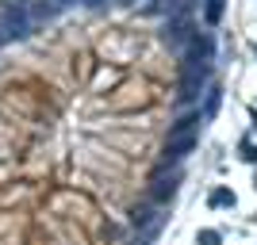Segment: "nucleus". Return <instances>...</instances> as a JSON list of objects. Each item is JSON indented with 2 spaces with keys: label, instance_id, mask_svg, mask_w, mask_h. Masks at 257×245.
Listing matches in <instances>:
<instances>
[{
  "label": "nucleus",
  "instance_id": "obj_11",
  "mask_svg": "<svg viewBox=\"0 0 257 245\" xmlns=\"http://www.w3.org/2000/svg\"><path fill=\"white\" fill-rule=\"evenodd\" d=\"M119 4H135V0H119Z\"/></svg>",
  "mask_w": 257,
  "mask_h": 245
},
{
  "label": "nucleus",
  "instance_id": "obj_7",
  "mask_svg": "<svg viewBox=\"0 0 257 245\" xmlns=\"http://www.w3.org/2000/svg\"><path fill=\"white\" fill-rule=\"evenodd\" d=\"M211 203H215V207H226V203H234V195H230V192H223V188H219V192L211 195Z\"/></svg>",
  "mask_w": 257,
  "mask_h": 245
},
{
  "label": "nucleus",
  "instance_id": "obj_8",
  "mask_svg": "<svg viewBox=\"0 0 257 245\" xmlns=\"http://www.w3.org/2000/svg\"><path fill=\"white\" fill-rule=\"evenodd\" d=\"M200 245H219V234H215V230H204V234H200Z\"/></svg>",
  "mask_w": 257,
  "mask_h": 245
},
{
  "label": "nucleus",
  "instance_id": "obj_2",
  "mask_svg": "<svg viewBox=\"0 0 257 245\" xmlns=\"http://www.w3.org/2000/svg\"><path fill=\"white\" fill-rule=\"evenodd\" d=\"M196 39V23H192V12H181V16H173L169 27L161 31V43L169 46V50H188V43Z\"/></svg>",
  "mask_w": 257,
  "mask_h": 245
},
{
  "label": "nucleus",
  "instance_id": "obj_4",
  "mask_svg": "<svg viewBox=\"0 0 257 245\" xmlns=\"http://www.w3.org/2000/svg\"><path fill=\"white\" fill-rule=\"evenodd\" d=\"M211 35H200V39H192L188 43V50H184V73H192V69H211Z\"/></svg>",
  "mask_w": 257,
  "mask_h": 245
},
{
  "label": "nucleus",
  "instance_id": "obj_5",
  "mask_svg": "<svg viewBox=\"0 0 257 245\" xmlns=\"http://www.w3.org/2000/svg\"><path fill=\"white\" fill-rule=\"evenodd\" d=\"M177 180H181V176H177V172H169V176H165V172H158V176H154L150 180V199L158 203H169L173 195H177Z\"/></svg>",
  "mask_w": 257,
  "mask_h": 245
},
{
  "label": "nucleus",
  "instance_id": "obj_6",
  "mask_svg": "<svg viewBox=\"0 0 257 245\" xmlns=\"http://www.w3.org/2000/svg\"><path fill=\"white\" fill-rule=\"evenodd\" d=\"M223 8H226V0H207L204 4V23L207 27H215V23L223 20Z\"/></svg>",
  "mask_w": 257,
  "mask_h": 245
},
{
  "label": "nucleus",
  "instance_id": "obj_10",
  "mask_svg": "<svg viewBox=\"0 0 257 245\" xmlns=\"http://www.w3.org/2000/svg\"><path fill=\"white\" fill-rule=\"evenodd\" d=\"M88 4H92V8H100V4H104V0H88Z\"/></svg>",
  "mask_w": 257,
  "mask_h": 245
},
{
  "label": "nucleus",
  "instance_id": "obj_9",
  "mask_svg": "<svg viewBox=\"0 0 257 245\" xmlns=\"http://www.w3.org/2000/svg\"><path fill=\"white\" fill-rule=\"evenodd\" d=\"M54 4H77V0H54Z\"/></svg>",
  "mask_w": 257,
  "mask_h": 245
},
{
  "label": "nucleus",
  "instance_id": "obj_3",
  "mask_svg": "<svg viewBox=\"0 0 257 245\" xmlns=\"http://www.w3.org/2000/svg\"><path fill=\"white\" fill-rule=\"evenodd\" d=\"M31 16H27V8H16V4H8V8L0 12V39H23V35H31Z\"/></svg>",
  "mask_w": 257,
  "mask_h": 245
},
{
  "label": "nucleus",
  "instance_id": "obj_1",
  "mask_svg": "<svg viewBox=\"0 0 257 245\" xmlns=\"http://www.w3.org/2000/svg\"><path fill=\"white\" fill-rule=\"evenodd\" d=\"M200 142V115L181 119L177 127H169V138H165V161H181L188 157Z\"/></svg>",
  "mask_w": 257,
  "mask_h": 245
}]
</instances>
